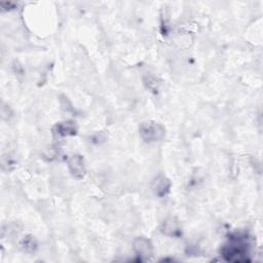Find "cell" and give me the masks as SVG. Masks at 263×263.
<instances>
[{"label":"cell","mask_w":263,"mask_h":263,"mask_svg":"<svg viewBox=\"0 0 263 263\" xmlns=\"http://www.w3.org/2000/svg\"><path fill=\"white\" fill-rule=\"evenodd\" d=\"M221 254L227 261L246 262L249 260V245L245 238L240 236L230 238V240L222 247Z\"/></svg>","instance_id":"cell-1"},{"label":"cell","mask_w":263,"mask_h":263,"mask_svg":"<svg viewBox=\"0 0 263 263\" xmlns=\"http://www.w3.org/2000/svg\"><path fill=\"white\" fill-rule=\"evenodd\" d=\"M139 134L146 143H154L161 141L165 136L164 126L154 120L144 121L139 126Z\"/></svg>","instance_id":"cell-2"},{"label":"cell","mask_w":263,"mask_h":263,"mask_svg":"<svg viewBox=\"0 0 263 263\" xmlns=\"http://www.w3.org/2000/svg\"><path fill=\"white\" fill-rule=\"evenodd\" d=\"M68 168L71 175L76 179H82L86 174V166H85V160L82 155L80 154H74L72 155L68 161Z\"/></svg>","instance_id":"cell-3"},{"label":"cell","mask_w":263,"mask_h":263,"mask_svg":"<svg viewBox=\"0 0 263 263\" xmlns=\"http://www.w3.org/2000/svg\"><path fill=\"white\" fill-rule=\"evenodd\" d=\"M134 251L135 253L141 258V259H149L153 256L154 253V249H153V245L152 242L146 238V237H137L134 242Z\"/></svg>","instance_id":"cell-4"},{"label":"cell","mask_w":263,"mask_h":263,"mask_svg":"<svg viewBox=\"0 0 263 263\" xmlns=\"http://www.w3.org/2000/svg\"><path fill=\"white\" fill-rule=\"evenodd\" d=\"M171 186H172L171 181L165 176L159 175L153 180L151 188L156 196L164 197L168 194L171 190Z\"/></svg>","instance_id":"cell-5"},{"label":"cell","mask_w":263,"mask_h":263,"mask_svg":"<svg viewBox=\"0 0 263 263\" xmlns=\"http://www.w3.org/2000/svg\"><path fill=\"white\" fill-rule=\"evenodd\" d=\"M76 133H77V125L74 121H71V120L58 122L52 127V134L58 137L75 136Z\"/></svg>","instance_id":"cell-6"},{"label":"cell","mask_w":263,"mask_h":263,"mask_svg":"<svg viewBox=\"0 0 263 263\" xmlns=\"http://www.w3.org/2000/svg\"><path fill=\"white\" fill-rule=\"evenodd\" d=\"M160 230L164 235H167L171 237H179L182 235V229H181L180 223L175 218H167L166 220H164Z\"/></svg>","instance_id":"cell-7"},{"label":"cell","mask_w":263,"mask_h":263,"mask_svg":"<svg viewBox=\"0 0 263 263\" xmlns=\"http://www.w3.org/2000/svg\"><path fill=\"white\" fill-rule=\"evenodd\" d=\"M20 248L26 253H34L37 250V240L31 234L24 235L18 241Z\"/></svg>","instance_id":"cell-8"},{"label":"cell","mask_w":263,"mask_h":263,"mask_svg":"<svg viewBox=\"0 0 263 263\" xmlns=\"http://www.w3.org/2000/svg\"><path fill=\"white\" fill-rule=\"evenodd\" d=\"M16 166V159L13 155H11L10 153H7L5 155H3L2 157V167L4 171L10 172L12 170H14Z\"/></svg>","instance_id":"cell-9"},{"label":"cell","mask_w":263,"mask_h":263,"mask_svg":"<svg viewBox=\"0 0 263 263\" xmlns=\"http://www.w3.org/2000/svg\"><path fill=\"white\" fill-rule=\"evenodd\" d=\"M144 84L146 85V87H147L150 91L156 93V92L158 91V89H159L160 82H159V81L157 80V78H155L154 76L149 75V76L144 77Z\"/></svg>","instance_id":"cell-10"}]
</instances>
